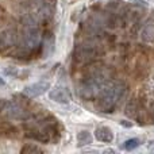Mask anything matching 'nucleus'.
<instances>
[{"instance_id": "1", "label": "nucleus", "mask_w": 154, "mask_h": 154, "mask_svg": "<svg viewBox=\"0 0 154 154\" xmlns=\"http://www.w3.org/2000/svg\"><path fill=\"white\" fill-rule=\"evenodd\" d=\"M126 92V84L122 81L104 84L97 95V106L103 112H112Z\"/></svg>"}, {"instance_id": "2", "label": "nucleus", "mask_w": 154, "mask_h": 154, "mask_svg": "<svg viewBox=\"0 0 154 154\" xmlns=\"http://www.w3.org/2000/svg\"><path fill=\"white\" fill-rule=\"evenodd\" d=\"M103 85H104L103 76L97 75V73H93V75L88 76L82 81L81 87H80V95H81V97L88 99V100H91L93 97H97Z\"/></svg>"}, {"instance_id": "3", "label": "nucleus", "mask_w": 154, "mask_h": 154, "mask_svg": "<svg viewBox=\"0 0 154 154\" xmlns=\"http://www.w3.org/2000/svg\"><path fill=\"white\" fill-rule=\"evenodd\" d=\"M41 42H42V35H41V30L37 26H29L24 29L23 31V45H22V51H30L35 50L37 48H39Z\"/></svg>"}, {"instance_id": "4", "label": "nucleus", "mask_w": 154, "mask_h": 154, "mask_svg": "<svg viewBox=\"0 0 154 154\" xmlns=\"http://www.w3.org/2000/svg\"><path fill=\"white\" fill-rule=\"evenodd\" d=\"M96 56H97V49H96V46L89 45V43L80 45L75 51V58L80 64H88V62L93 61Z\"/></svg>"}, {"instance_id": "5", "label": "nucleus", "mask_w": 154, "mask_h": 154, "mask_svg": "<svg viewBox=\"0 0 154 154\" xmlns=\"http://www.w3.org/2000/svg\"><path fill=\"white\" fill-rule=\"evenodd\" d=\"M16 38L18 35H16L15 29H5L0 31V51L12 48L16 42Z\"/></svg>"}, {"instance_id": "6", "label": "nucleus", "mask_w": 154, "mask_h": 154, "mask_svg": "<svg viewBox=\"0 0 154 154\" xmlns=\"http://www.w3.org/2000/svg\"><path fill=\"white\" fill-rule=\"evenodd\" d=\"M49 88H50V82L49 81H38L31 85H27L23 89V93L32 99V97H38V96L43 95Z\"/></svg>"}, {"instance_id": "7", "label": "nucleus", "mask_w": 154, "mask_h": 154, "mask_svg": "<svg viewBox=\"0 0 154 154\" xmlns=\"http://www.w3.org/2000/svg\"><path fill=\"white\" fill-rule=\"evenodd\" d=\"M49 96H50L51 100L61 104H66L70 101V93L65 87H56L54 89L50 91Z\"/></svg>"}, {"instance_id": "8", "label": "nucleus", "mask_w": 154, "mask_h": 154, "mask_svg": "<svg viewBox=\"0 0 154 154\" xmlns=\"http://www.w3.org/2000/svg\"><path fill=\"white\" fill-rule=\"evenodd\" d=\"M95 137L97 141L104 142V143H109V142L114 139V133L111 131L109 127H106V126H101V127H97L95 131Z\"/></svg>"}, {"instance_id": "9", "label": "nucleus", "mask_w": 154, "mask_h": 154, "mask_svg": "<svg viewBox=\"0 0 154 154\" xmlns=\"http://www.w3.org/2000/svg\"><path fill=\"white\" fill-rule=\"evenodd\" d=\"M8 115H10V118H12V119H26V118L29 116V114H27L22 107L16 106V104L8 106Z\"/></svg>"}, {"instance_id": "10", "label": "nucleus", "mask_w": 154, "mask_h": 154, "mask_svg": "<svg viewBox=\"0 0 154 154\" xmlns=\"http://www.w3.org/2000/svg\"><path fill=\"white\" fill-rule=\"evenodd\" d=\"M142 41L147 43H152L154 42V23H150L142 30V34H141Z\"/></svg>"}, {"instance_id": "11", "label": "nucleus", "mask_w": 154, "mask_h": 154, "mask_svg": "<svg viewBox=\"0 0 154 154\" xmlns=\"http://www.w3.org/2000/svg\"><path fill=\"white\" fill-rule=\"evenodd\" d=\"M77 142H79L80 146H84V145H89L92 142V135H91L88 131H80L77 134Z\"/></svg>"}, {"instance_id": "12", "label": "nucleus", "mask_w": 154, "mask_h": 154, "mask_svg": "<svg viewBox=\"0 0 154 154\" xmlns=\"http://www.w3.org/2000/svg\"><path fill=\"white\" fill-rule=\"evenodd\" d=\"M139 146V139H137V138H131V139H127V141L123 143V149L125 150H134V149H137V147Z\"/></svg>"}, {"instance_id": "13", "label": "nucleus", "mask_w": 154, "mask_h": 154, "mask_svg": "<svg viewBox=\"0 0 154 154\" xmlns=\"http://www.w3.org/2000/svg\"><path fill=\"white\" fill-rule=\"evenodd\" d=\"M43 150L41 147H38L37 145H26V146L22 147L20 153H26V154H31V153H42Z\"/></svg>"}, {"instance_id": "14", "label": "nucleus", "mask_w": 154, "mask_h": 154, "mask_svg": "<svg viewBox=\"0 0 154 154\" xmlns=\"http://www.w3.org/2000/svg\"><path fill=\"white\" fill-rule=\"evenodd\" d=\"M8 104H7V101L5 100H3V99H0V112L2 111H4V108L7 107Z\"/></svg>"}, {"instance_id": "15", "label": "nucleus", "mask_w": 154, "mask_h": 154, "mask_svg": "<svg viewBox=\"0 0 154 154\" xmlns=\"http://www.w3.org/2000/svg\"><path fill=\"white\" fill-rule=\"evenodd\" d=\"M123 126H127V127H131V123H126V122H122Z\"/></svg>"}, {"instance_id": "16", "label": "nucleus", "mask_w": 154, "mask_h": 154, "mask_svg": "<svg viewBox=\"0 0 154 154\" xmlns=\"http://www.w3.org/2000/svg\"><path fill=\"white\" fill-rule=\"evenodd\" d=\"M2 85H4V80H3L2 77H0V87H2Z\"/></svg>"}]
</instances>
